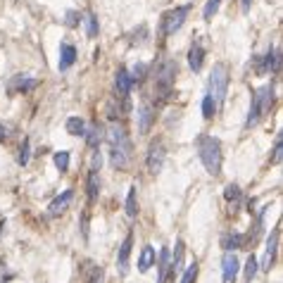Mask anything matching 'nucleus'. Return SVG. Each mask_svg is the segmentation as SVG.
<instances>
[{"mask_svg": "<svg viewBox=\"0 0 283 283\" xmlns=\"http://www.w3.org/2000/svg\"><path fill=\"white\" fill-rule=\"evenodd\" d=\"M197 155H200V162H203V167L207 169V174L217 176V174L221 172V143H219V138L203 134L197 138Z\"/></svg>", "mask_w": 283, "mask_h": 283, "instance_id": "1", "label": "nucleus"}, {"mask_svg": "<svg viewBox=\"0 0 283 283\" xmlns=\"http://www.w3.org/2000/svg\"><path fill=\"white\" fill-rule=\"evenodd\" d=\"M176 74H179V67H176L172 60H162V62L155 67V93H157L159 98L172 95Z\"/></svg>", "mask_w": 283, "mask_h": 283, "instance_id": "2", "label": "nucleus"}, {"mask_svg": "<svg viewBox=\"0 0 283 283\" xmlns=\"http://www.w3.org/2000/svg\"><path fill=\"white\" fill-rule=\"evenodd\" d=\"M226 91H228V69L226 64H214L212 74H210V98L214 100V105L219 107L224 105V98H226Z\"/></svg>", "mask_w": 283, "mask_h": 283, "instance_id": "3", "label": "nucleus"}, {"mask_svg": "<svg viewBox=\"0 0 283 283\" xmlns=\"http://www.w3.org/2000/svg\"><path fill=\"white\" fill-rule=\"evenodd\" d=\"M188 12H190V5H181V8L167 12V15L162 17V29H159V36H172V33L179 31V29L183 26V22H186Z\"/></svg>", "mask_w": 283, "mask_h": 283, "instance_id": "4", "label": "nucleus"}, {"mask_svg": "<svg viewBox=\"0 0 283 283\" xmlns=\"http://www.w3.org/2000/svg\"><path fill=\"white\" fill-rule=\"evenodd\" d=\"M165 157H167V148L162 141H152L148 148V159H145V165H148V172L150 174H157L162 167H165Z\"/></svg>", "mask_w": 283, "mask_h": 283, "instance_id": "5", "label": "nucleus"}, {"mask_svg": "<svg viewBox=\"0 0 283 283\" xmlns=\"http://www.w3.org/2000/svg\"><path fill=\"white\" fill-rule=\"evenodd\" d=\"M131 248H134V231H129V233H126V238L122 240V245H119V252H117L119 276H126V271H129V257H131Z\"/></svg>", "mask_w": 283, "mask_h": 283, "instance_id": "6", "label": "nucleus"}, {"mask_svg": "<svg viewBox=\"0 0 283 283\" xmlns=\"http://www.w3.org/2000/svg\"><path fill=\"white\" fill-rule=\"evenodd\" d=\"M264 117H267V112H264V107H262L260 93L255 91V93H252V100H250V114H248V122H245V129H252V126H257Z\"/></svg>", "mask_w": 283, "mask_h": 283, "instance_id": "7", "label": "nucleus"}, {"mask_svg": "<svg viewBox=\"0 0 283 283\" xmlns=\"http://www.w3.org/2000/svg\"><path fill=\"white\" fill-rule=\"evenodd\" d=\"M238 257L233 252H226L224 260H221V274H224V283H236V276H238Z\"/></svg>", "mask_w": 283, "mask_h": 283, "instance_id": "8", "label": "nucleus"}, {"mask_svg": "<svg viewBox=\"0 0 283 283\" xmlns=\"http://www.w3.org/2000/svg\"><path fill=\"white\" fill-rule=\"evenodd\" d=\"M276 250H278V228H274L267 238V250H264V260H262V269L264 271H269V269L274 267Z\"/></svg>", "mask_w": 283, "mask_h": 283, "instance_id": "9", "label": "nucleus"}, {"mask_svg": "<svg viewBox=\"0 0 283 283\" xmlns=\"http://www.w3.org/2000/svg\"><path fill=\"white\" fill-rule=\"evenodd\" d=\"M71 200H74V190H64L62 195H57L55 200H53V203H50V207H48V214H50V217H60V214L64 212V210H67V207H69L71 205Z\"/></svg>", "mask_w": 283, "mask_h": 283, "instance_id": "10", "label": "nucleus"}, {"mask_svg": "<svg viewBox=\"0 0 283 283\" xmlns=\"http://www.w3.org/2000/svg\"><path fill=\"white\" fill-rule=\"evenodd\" d=\"M152 122H155V107L145 102L141 110H138V131H141V134H148Z\"/></svg>", "mask_w": 283, "mask_h": 283, "instance_id": "11", "label": "nucleus"}, {"mask_svg": "<svg viewBox=\"0 0 283 283\" xmlns=\"http://www.w3.org/2000/svg\"><path fill=\"white\" fill-rule=\"evenodd\" d=\"M114 88H117L119 98H129V93H131V79L124 67H119V71L114 74Z\"/></svg>", "mask_w": 283, "mask_h": 283, "instance_id": "12", "label": "nucleus"}, {"mask_svg": "<svg viewBox=\"0 0 283 283\" xmlns=\"http://www.w3.org/2000/svg\"><path fill=\"white\" fill-rule=\"evenodd\" d=\"M74 62H76V48L71 43H62L60 46V71H67Z\"/></svg>", "mask_w": 283, "mask_h": 283, "instance_id": "13", "label": "nucleus"}, {"mask_svg": "<svg viewBox=\"0 0 283 283\" xmlns=\"http://www.w3.org/2000/svg\"><path fill=\"white\" fill-rule=\"evenodd\" d=\"M169 274H172V255H169L167 248H162V252H159V267H157V283H167Z\"/></svg>", "mask_w": 283, "mask_h": 283, "instance_id": "14", "label": "nucleus"}, {"mask_svg": "<svg viewBox=\"0 0 283 283\" xmlns=\"http://www.w3.org/2000/svg\"><path fill=\"white\" fill-rule=\"evenodd\" d=\"M203 60H205V48L203 43H193L188 50V67L193 71H200L203 69Z\"/></svg>", "mask_w": 283, "mask_h": 283, "instance_id": "15", "label": "nucleus"}, {"mask_svg": "<svg viewBox=\"0 0 283 283\" xmlns=\"http://www.w3.org/2000/svg\"><path fill=\"white\" fill-rule=\"evenodd\" d=\"M36 86H38V81L29 79V76H15V79L10 81V91H12V93H29V91H33Z\"/></svg>", "mask_w": 283, "mask_h": 283, "instance_id": "16", "label": "nucleus"}, {"mask_svg": "<svg viewBox=\"0 0 283 283\" xmlns=\"http://www.w3.org/2000/svg\"><path fill=\"white\" fill-rule=\"evenodd\" d=\"M86 190H88V203H95L100 195V172L91 169L86 179Z\"/></svg>", "mask_w": 283, "mask_h": 283, "instance_id": "17", "label": "nucleus"}, {"mask_svg": "<svg viewBox=\"0 0 283 283\" xmlns=\"http://www.w3.org/2000/svg\"><path fill=\"white\" fill-rule=\"evenodd\" d=\"M86 143H88V148L91 150H95V148H100V143H102V138H105V129H102L98 122L95 124H91V129H86Z\"/></svg>", "mask_w": 283, "mask_h": 283, "instance_id": "18", "label": "nucleus"}, {"mask_svg": "<svg viewBox=\"0 0 283 283\" xmlns=\"http://www.w3.org/2000/svg\"><path fill=\"white\" fill-rule=\"evenodd\" d=\"M221 248L226 252L245 248V233H226V236H221Z\"/></svg>", "mask_w": 283, "mask_h": 283, "instance_id": "19", "label": "nucleus"}, {"mask_svg": "<svg viewBox=\"0 0 283 283\" xmlns=\"http://www.w3.org/2000/svg\"><path fill=\"white\" fill-rule=\"evenodd\" d=\"M155 260H157V255H155V250H152V245H145V248L141 250V257H138V271L145 274V271L155 264Z\"/></svg>", "mask_w": 283, "mask_h": 283, "instance_id": "20", "label": "nucleus"}, {"mask_svg": "<svg viewBox=\"0 0 283 283\" xmlns=\"http://www.w3.org/2000/svg\"><path fill=\"white\" fill-rule=\"evenodd\" d=\"M136 186L129 188V195H126V217L129 219H136L138 217V197H136Z\"/></svg>", "mask_w": 283, "mask_h": 283, "instance_id": "21", "label": "nucleus"}, {"mask_svg": "<svg viewBox=\"0 0 283 283\" xmlns=\"http://www.w3.org/2000/svg\"><path fill=\"white\" fill-rule=\"evenodd\" d=\"M64 126H67V134L69 136H84L86 134V122H84L81 117H69Z\"/></svg>", "mask_w": 283, "mask_h": 283, "instance_id": "22", "label": "nucleus"}, {"mask_svg": "<svg viewBox=\"0 0 283 283\" xmlns=\"http://www.w3.org/2000/svg\"><path fill=\"white\" fill-rule=\"evenodd\" d=\"M183 252H186L183 240H176V250H174V255H172V274H176V271L183 269Z\"/></svg>", "mask_w": 283, "mask_h": 283, "instance_id": "23", "label": "nucleus"}, {"mask_svg": "<svg viewBox=\"0 0 283 283\" xmlns=\"http://www.w3.org/2000/svg\"><path fill=\"white\" fill-rule=\"evenodd\" d=\"M257 271H260L257 257H255V255H250V257H248V262H245V283H252V278L257 276Z\"/></svg>", "mask_w": 283, "mask_h": 283, "instance_id": "24", "label": "nucleus"}, {"mask_svg": "<svg viewBox=\"0 0 283 283\" xmlns=\"http://www.w3.org/2000/svg\"><path fill=\"white\" fill-rule=\"evenodd\" d=\"M84 24H86V36L88 38H95L98 36V17L93 12H86L84 15Z\"/></svg>", "mask_w": 283, "mask_h": 283, "instance_id": "25", "label": "nucleus"}, {"mask_svg": "<svg viewBox=\"0 0 283 283\" xmlns=\"http://www.w3.org/2000/svg\"><path fill=\"white\" fill-rule=\"evenodd\" d=\"M219 8H221V0H207V5H205V10H203L205 22H210V19L219 12Z\"/></svg>", "mask_w": 283, "mask_h": 283, "instance_id": "26", "label": "nucleus"}, {"mask_svg": "<svg viewBox=\"0 0 283 283\" xmlns=\"http://www.w3.org/2000/svg\"><path fill=\"white\" fill-rule=\"evenodd\" d=\"M53 162H55V167L64 174L67 169H69V152H67V150H62V152H55V157H53Z\"/></svg>", "mask_w": 283, "mask_h": 283, "instance_id": "27", "label": "nucleus"}, {"mask_svg": "<svg viewBox=\"0 0 283 283\" xmlns=\"http://www.w3.org/2000/svg\"><path fill=\"white\" fill-rule=\"evenodd\" d=\"M145 74H148V67H145V64H136L134 69H131V74H129L131 86H134V84H141V81L145 79Z\"/></svg>", "mask_w": 283, "mask_h": 283, "instance_id": "28", "label": "nucleus"}, {"mask_svg": "<svg viewBox=\"0 0 283 283\" xmlns=\"http://www.w3.org/2000/svg\"><path fill=\"white\" fill-rule=\"evenodd\" d=\"M224 197H226L228 203H238V200L243 197V193H240V188H238L236 183H228L226 190H224Z\"/></svg>", "mask_w": 283, "mask_h": 283, "instance_id": "29", "label": "nucleus"}, {"mask_svg": "<svg viewBox=\"0 0 283 283\" xmlns=\"http://www.w3.org/2000/svg\"><path fill=\"white\" fill-rule=\"evenodd\" d=\"M214 112H217V105H214V100L210 98V95H205V98H203V117L205 119H212Z\"/></svg>", "mask_w": 283, "mask_h": 283, "instance_id": "30", "label": "nucleus"}, {"mask_svg": "<svg viewBox=\"0 0 283 283\" xmlns=\"http://www.w3.org/2000/svg\"><path fill=\"white\" fill-rule=\"evenodd\" d=\"M29 152H31V145H29V141H24L22 148H19V155H17V162L22 167L29 165Z\"/></svg>", "mask_w": 283, "mask_h": 283, "instance_id": "31", "label": "nucleus"}, {"mask_svg": "<svg viewBox=\"0 0 283 283\" xmlns=\"http://www.w3.org/2000/svg\"><path fill=\"white\" fill-rule=\"evenodd\" d=\"M195 278H197V262H193V264L183 271L181 283H195Z\"/></svg>", "mask_w": 283, "mask_h": 283, "instance_id": "32", "label": "nucleus"}, {"mask_svg": "<svg viewBox=\"0 0 283 283\" xmlns=\"http://www.w3.org/2000/svg\"><path fill=\"white\" fill-rule=\"evenodd\" d=\"M281 150H283V138H281V136H276L274 155H271V162H274V165H281Z\"/></svg>", "mask_w": 283, "mask_h": 283, "instance_id": "33", "label": "nucleus"}, {"mask_svg": "<svg viewBox=\"0 0 283 283\" xmlns=\"http://www.w3.org/2000/svg\"><path fill=\"white\" fill-rule=\"evenodd\" d=\"M64 24H67V26H76V24H79V12H67Z\"/></svg>", "mask_w": 283, "mask_h": 283, "instance_id": "34", "label": "nucleus"}, {"mask_svg": "<svg viewBox=\"0 0 283 283\" xmlns=\"http://www.w3.org/2000/svg\"><path fill=\"white\" fill-rule=\"evenodd\" d=\"M81 236L84 238H88V214H84V217H81Z\"/></svg>", "mask_w": 283, "mask_h": 283, "instance_id": "35", "label": "nucleus"}, {"mask_svg": "<svg viewBox=\"0 0 283 283\" xmlns=\"http://www.w3.org/2000/svg\"><path fill=\"white\" fill-rule=\"evenodd\" d=\"M3 141H8V126L0 122V143H3Z\"/></svg>", "mask_w": 283, "mask_h": 283, "instance_id": "36", "label": "nucleus"}, {"mask_svg": "<svg viewBox=\"0 0 283 283\" xmlns=\"http://www.w3.org/2000/svg\"><path fill=\"white\" fill-rule=\"evenodd\" d=\"M250 5H252V0H240V8H243V12H250Z\"/></svg>", "mask_w": 283, "mask_h": 283, "instance_id": "37", "label": "nucleus"}]
</instances>
